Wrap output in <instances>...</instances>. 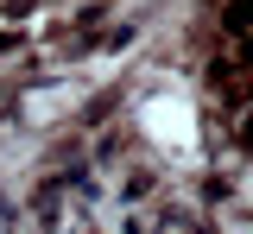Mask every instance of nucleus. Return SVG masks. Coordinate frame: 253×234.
<instances>
[{
    "label": "nucleus",
    "mask_w": 253,
    "mask_h": 234,
    "mask_svg": "<svg viewBox=\"0 0 253 234\" xmlns=\"http://www.w3.org/2000/svg\"><path fill=\"white\" fill-rule=\"evenodd\" d=\"M139 133L165 158H196V108H190V95H146L139 101Z\"/></svg>",
    "instance_id": "obj_1"
},
{
    "label": "nucleus",
    "mask_w": 253,
    "mask_h": 234,
    "mask_svg": "<svg viewBox=\"0 0 253 234\" xmlns=\"http://www.w3.org/2000/svg\"><path fill=\"white\" fill-rule=\"evenodd\" d=\"M83 101V82H44L26 95V120H63V108Z\"/></svg>",
    "instance_id": "obj_2"
}]
</instances>
